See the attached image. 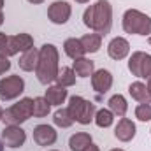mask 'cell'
I'll return each mask as SVG.
<instances>
[{
  "instance_id": "cell-38",
  "label": "cell",
  "mask_w": 151,
  "mask_h": 151,
  "mask_svg": "<svg viewBox=\"0 0 151 151\" xmlns=\"http://www.w3.org/2000/svg\"><path fill=\"white\" fill-rule=\"evenodd\" d=\"M111 151H125V150H119V148H114V150H111Z\"/></svg>"
},
{
  "instance_id": "cell-1",
  "label": "cell",
  "mask_w": 151,
  "mask_h": 151,
  "mask_svg": "<svg viewBox=\"0 0 151 151\" xmlns=\"http://www.w3.org/2000/svg\"><path fill=\"white\" fill-rule=\"evenodd\" d=\"M83 23L95 34H100L102 37L107 35L113 27V5L107 0H97L84 11Z\"/></svg>"
},
{
  "instance_id": "cell-32",
  "label": "cell",
  "mask_w": 151,
  "mask_h": 151,
  "mask_svg": "<svg viewBox=\"0 0 151 151\" xmlns=\"http://www.w3.org/2000/svg\"><path fill=\"white\" fill-rule=\"evenodd\" d=\"M146 88H148V91H150V95H151V77L148 79V84H146Z\"/></svg>"
},
{
  "instance_id": "cell-25",
  "label": "cell",
  "mask_w": 151,
  "mask_h": 151,
  "mask_svg": "<svg viewBox=\"0 0 151 151\" xmlns=\"http://www.w3.org/2000/svg\"><path fill=\"white\" fill-rule=\"evenodd\" d=\"M53 121H55L56 127H62V128H69L74 123V119H72V116H70L67 107H62V109H58L53 114Z\"/></svg>"
},
{
  "instance_id": "cell-19",
  "label": "cell",
  "mask_w": 151,
  "mask_h": 151,
  "mask_svg": "<svg viewBox=\"0 0 151 151\" xmlns=\"http://www.w3.org/2000/svg\"><path fill=\"white\" fill-rule=\"evenodd\" d=\"M91 142L93 141L88 132H77L69 139V148H70V151H84Z\"/></svg>"
},
{
  "instance_id": "cell-21",
  "label": "cell",
  "mask_w": 151,
  "mask_h": 151,
  "mask_svg": "<svg viewBox=\"0 0 151 151\" xmlns=\"http://www.w3.org/2000/svg\"><path fill=\"white\" fill-rule=\"evenodd\" d=\"M86 53H97L102 47V35L100 34H86L79 39Z\"/></svg>"
},
{
  "instance_id": "cell-14",
  "label": "cell",
  "mask_w": 151,
  "mask_h": 151,
  "mask_svg": "<svg viewBox=\"0 0 151 151\" xmlns=\"http://www.w3.org/2000/svg\"><path fill=\"white\" fill-rule=\"evenodd\" d=\"M130 53V42L125 37H114L107 46V55L113 60H123Z\"/></svg>"
},
{
  "instance_id": "cell-6",
  "label": "cell",
  "mask_w": 151,
  "mask_h": 151,
  "mask_svg": "<svg viewBox=\"0 0 151 151\" xmlns=\"http://www.w3.org/2000/svg\"><path fill=\"white\" fill-rule=\"evenodd\" d=\"M25 91V81L19 76H7L0 79V100H14Z\"/></svg>"
},
{
  "instance_id": "cell-9",
  "label": "cell",
  "mask_w": 151,
  "mask_h": 151,
  "mask_svg": "<svg viewBox=\"0 0 151 151\" xmlns=\"http://www.w3.org/2000/svg\"><path fill=\"white\" fill-rule=\"evenodd\" d=\"M2 141L9 148H21L27 141V132L19 125H5L2 130Z\"/></svg>"
},
{
  "instance_id": "cell-3",
  "label": "cell",
  "mask_w": 151,
  "mask_h": 151,
  "mask_svg": "<svg viewBox=\"0 0 151 151\" xmlns=\"http://www.w3.org/2000/svg\"><path fill=\"white\" fill-rule=\"evenodd\" d=\"M123 30L134 35H150L151 18L137 9H128L123 14Z\"/></svg>"
},
{
  "instance_id": "cell-30",
  "label": "cell",
  "mask_w": 151,
  "mask_h": 151,
  "mask_svg": "<svg viewBox=\"0 0 151 151\" xmlns=\"http://www.w3.org/2000/svg\"><path fill=\"white\" fill-rule=\"evenodd\" d=\"M84 151H100V148H99V146H95V144L91 142V144H90V146H88Z\"/></svg>"
},
{
  "instance_id": "cell-36",
  "label": "cell",
  "mask_w": 151,
  "mask_h": 151,
  "mask_svg": "<svg viewBox=\"0 0 151 151\" xmlns=\"http://www.w3.org/2000/svg\"><path fill=\"white\" fill-rule=\"evenodd\" d=\"M4 118V109H2V106H0V119Z\"/></svg>"
},
{
  "instance_id": "cell-13",
  "label": "cell",
  "mask_w": 151,
  "mask_h": 151,
  "mask_svg": "<svg viewBox=\"0 0 151 151\" xmlns=\"http://www.w3.org/2000/svg\"><path fill=\"white\" fill-rule=\"evenodd\" d=\"M113 86V74L106 69L95 70L91 74V88L97 93H107Z\"/></svg>"
},
{
  "instance_id": "cell-17",
  "label": "cell",
  "mask_w": 151,
  "mask_h": 151,
  "mask_svg": "<svg viewBox=\"0 0 151 151\" xmlns=\"http://www.w3.org/2000/svg\"><path fill=\"white\" fill-rule=\"evenodd\" d=\"M37 62H39V49L32 47V49H28V51H25V53L21 55L18 65H19L21 70H25V72H32V70L37 69Z\"/></svg>"
},
{
  "instance_id": "cell-22",
  "label": "cell",
  "mask_w": 151,
  "mask_h": 151,
  "mask_svg": "<svg viewBox=\"0 0 151 151\" xmlns=\"http://www.w3.org/2000/svg\"><path fill=\"white\" fill-rule=\"evenodd\" d=\"M109 109L113 111L114 116H119V118H123L127 111H128V104H127V99L123 97V95H119V93H116L113 95L111 99H109Z\"/></svg>"
},
{
  "instance_id": "cell-12",
  "label": "cell",
  "mask_w": 151,
  "mask_h": 151,
  "mask_svg": "<svg viewBox=\"0 0 151 151\" xmlns=\"http://www.w3.org/2000/svg\"><path fill=\"white\" fill-rule=\"evenodd\" d=\"M135 134H137L135 123H134L132 119L125 118V116L118 121V125H116V128H114V137H116L118 141H121V142H130V141L135 137Z\"/></svg>"
},
{
  "instance_id": "cell-39",
  "label": "cell",
  "mask_w": 151,
  "mask_h": 151,
  "mask_svg": "<svg viewBox=\"0 0 151 151\" xmlns=\"http://www.w3.org/2000/svg\"><path fill=\"white\" fill-rule=\"evenodd\" d=\"M148 42H150V44H151V37H150V39H148Z\"/></svg>"
},
{
  "instance_id": "cell-24",
  "label": "cell",
  "mask_w": 151,
  "mask_h": 151,
  "mask_svg": "<svg viewBox=\"0 0 151 151\" xmlns=\"http://www.w3.org/2000/svg\"><path fill=\"white\" fill-rule=\"evenodd\" d=\"M95 125L99 127V128H107V127H111L114 121V114L111 109H99L97 113H95Z\"/></svg>"
},
{
  "instance_id": "cell-15",
  "label": "cell",
  "mask_w": 151,
  "mask_h": 151,
  "mask_svg": "<svg viewBox=\"0 0 151 151\" xmlns=\"http://www.w3.org/2000/svg\"><path fill=\"white\" fill-rule=\"evenodd\" d=\"M67 97H69L67 90H65L63 86H60V84L49 86V88L46 90V95H44V99H46L51 106H62V104L67 100Z\"/></svg>"
},
{
  "instance_id": "cell-11",
  "label": "cell",
  "mask_w": 151,
  "mask_h": 151,
  "mask_svg": "<svg viewBox=\"0 0 151 151\" xmlns=\"http://www.w3.org/2000/svg\"><path fill=\"white\" fill-rule=\"evenodd\" d=\"M56 139H58V134L51 125H37L34 128V141L39 146H53Z\"/></svg>"
},
{
  "instance_id": "cell-34",
  "label": "cell",
  "mask_w": 151,
  "mask_h": 151,
  "mask_svg": "<svg viewBox=\"0 0 151 151\" xmlns=\"http://www.w3.org/2000/svg\"><path fill=\"white\" fill-rule=\"evenodd\" d=\"M77 4H86V2H90V0H76Z\"/></svg>"
},
{
  "instance_id": "cell-5",
  "label": "cell",
  "mask_w": 151,
  "mask_h": 151,
  "mask_svg": "<svg viewBox=\"0 0 151 151\" xmlns=\"http://www.w3.org/2000/svg\"><path fill=\"white\" fill-rule=\"evenodd\" d=\"M69 113L72 116V119L81 123V125H90L93 119H95V113H97V107L93 102L79 97V95H74L70 97L69 100Z\"/></svg>"
},
{
  "instance_id": "cell-10",
  "label": "cell",
  "mask_w": 151,
  "mask_h": 151,
  "mask_svg": "<svg viewBox=\"0 0 151 151\" xmlns=\"http://www.w3.org/2000/svg\"><path fill=\"white\" fill-rule=\"evenodd\" d=\"M34 47V37L30 34H16L9 37V56L25 53Z\"/></svg>"
},
{
  "instance_id": "cell-40",
  "label": "cell",
  "mask_w": 151,
  "mask_h": 151,
  "mask_svg": "<svg viewBox=\"0 0 151 151\" xmlns=\"http://www.w3.org/2000/svg\"><path fill=\"white\" fill-rule=\"evenodd\" d=\"M51 151H58V150H51Z\"/></svg>"
},
{
  "instance_id": "cell-35",
  "label": "cell",
  "mask_w": 151,
  "mask_h": 151,
  "mask_svg": "<svg viewBox=\"0 0 151 151\" xmlns=\"http://www.w3.org/2000/svg\"><path fill=\"white\" fill-rule=\"evenodd\" d=\"M4 23V14H2V11H0V25Z\"/></svg>"
},
{
  "instance_id": "cell-23",
  "label": "cell",
  "mask_w": 151,
  "mask_h": 151,
  "mask_svg": "<svg viewBox=\"0 0 151 151\" xmlns=\"http://www.w3.org/2000/svg\"><path fill=\"white\" fill-rule=\"evenodd\" d=\"M56 84L63 86V88H69V86H74L76 84V72L72 67H62V70L58 72L56 77Z\"/></svg>"
},
{
  "instance_id": "cell-31",
  "label": "cell",
  "mask_w": 151,
  "mask_h": 151,
  "mask_svg": "<svg viewBox=\"0 0 151 151\" xmlns=\"http://www.w3.org/2000/svg\"><path fill=\"white\" fill-rule=\"evenodd\" d=\"M30 4H34V5H37V4H42V2H46V0H28Z\"/></svg>"
},
{
  "instance_id": "cell-20",
  "label": "cell",
  "mask_w": 151,
  "mask_h": 151,
  "mask_svg": "<svg viewBox=\"0 0 151 151\" xmlns=\"http://www.w3.org/2000/svg\"><path fill=\"white\" fill-rule=\"evenodd\" d=\"M72 69H74L76 76H79V77H90V76L95 72V63L91 60H88V58L83 56V58L74 60Z\"/></svg>"
},
{
  "instance_id": "cell-4",
  "label": "cell",
  "mask_w": 151,
  "mask_h": 151,
  "mask_svg": "<svg viewBox=\"0 0 151 151\" xmlns=\"http://www.w3.org/2000/svg\"><path fill=\"white\" fill-rule=\"evenodd\" d=\"M32 116H34V99L25 97L4 111L2 121L5 125H21V123L28 121Z\"/></svg>"
},
{
  "instance_id": "cell-2",
  "label": "cell",
  "mask_w": 151,
  "mask_h": 151,
  "mask_svg": "<svg viewBox=\"0 0 151 151\" xmlns=\"http://www.w3.org/2000/svg\"><path fill=\"white\" fill-rule=\"evenodd\" d=\"M60 55L55 44H42V47L39 49V62H37V74L39 83L42 84H51L56 81L58 72H60Z\"/></svg>"
},
{
  "instance_id": "cell-18",
  "label": "cell",
  "mask_w": 151,
  "mask_h": 151,
  "mask_svg": "<svg viewBox=\"0 0 151 151\" xmlns=\"http://www.w3.org/2000/svg\"><path fill=\"white\" fill-rule=\"evenodd\" d=\"M63 51H65V55H67L69 58H72V60L83 58V56L86 55V51H84L81 40L76 39V37H70V39H67V40L63 42Z\"/></svg>"
},
{
  "instance_id": "cell-8",
  "label": "cell",
  "mask_w": 151,
  "mask_h": 151,
  "mask_svg": "<svg viewBox=\"0 0 151 151\" xmlns=\"http://www.w3.org/2000/svg\"><path fill=\"white\" fill-rule=\"evenodd\" d=\"M70 14H72V7L69 2L63 0H56L47 7V18L55 25H65L70 19Z\"/></svg>"
},
{
  "instance_id": "cell-16",
  "label": "cell",
  "mask_w": 151,
  "mask_h": 151,
  "mask_svg": "<svg viewBox=\"0 0 151 151\" xmlns=\"http://www.w3.org/2000/svg\"><path fill=\"white\" fill-rule=\"evenodd\" d=\"M128 93H130V97H132L134 100H137V102H141V104H151L150 91H148L146 84L141 83V81L132 83V84L128 86Z\"/></svg>"
},
{
  "instance_id": "cell-27",
  "label": "cell",
  "mask_w": 151,
  "mask_h": 151,
  "mask_svg": "<svg viewBox=\"0 0 151 151\" xmlns=\"http://www.w3.org/2000/svg\"><path fill=\"white\" fill-rule=\"evenodd\" d=\"M135 118L139 121H151V104H139L135 107Z\"/></svg>"
},
{
  "instance_id": "cell-37",
  "label": "cell",
  "mask_w": 151,
  "mask_h": 151,
  "mask_svg": "<svg viewBox=\"0 0 151 151\" xmlns=\"http://www.w3.org/2000/svg\"><path fill=\"white\" fill-rule=\"evenodd\" d=\"M2 7H4V0H0V11H2Z\"/></svg>"
},
{
  "instance_id": "cell-28",
  "label": "cell",
  "mask_w": 151,
  "mask_h": 151,
  "mask_svg": "<svg viewBox=\"0 0 151 151\" xmlns=\"http://www.w3.org/2000/svg\"><path fill=\"white\" fill-rule=\"evenodd\" d=\"M0 55L9 58V35L0 34Z\"/></svg>"
},
{
  "instance_id": "cell-7",
  "label": "cell",
  "mask_w": 151,
  "mask_h": 151,
  "mask_svg": "<svg viewBox=\"0 0 151 151\" xmlns=\"http://www.w3.org/2000/svg\"><path fill=\"white\" fill-rule=\"evenodd\" d=\"M128 70L135 77H151V55L144 51H135L132 53L130 60H128Z\"/></svg>"
},
{
  "instance_id": "cell-26",
  "label": "cell",
  "mask_w": 151,
  "mask_h": 151,
  "mask_svg": "<svg viewBox=\"0 0 151 151\" xmlns=\"http://www.w3.org/2000/svg\"><path fill=\"white\" fill-rule=\"evenodd\" d=\"M51 111V104L44 97H35L34 99V116L35 118H44Z\"/></svg>"
},
{
  "instance_id": "cell-33",
  "label": "cell",
  "mask_w": 151,
  "mask_h": 151,
  "mask_svg": "<svg viewBox=\"0 0 151 151\" xmlns=\"http://www.w3.org/2000/svg\"><path fill=\"white\" fill-rule=\"evenodd\" d=\"M4 146H5V144H4V141L0 139V151H4Z\"/></svg>"
},
{
  "instance_id": "cell-29",
  "label": "cell",
  "mask_w": 151,
  "mask_h": 151,
  "mask_svg": "<svg viewBox=\"0 0 151 151\" xmlns=\"http://www.w3.org/2000/svg\"><path fill=\"white\" fill-rule=\"evenodd\" d=\"M9 69H11V62H9V58H7V56H2V55H0V76L5 74V72H7Z\"/></svg>"
}]
</instances>
